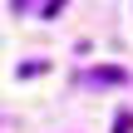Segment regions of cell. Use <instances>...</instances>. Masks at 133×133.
I'll return each mask as SVG.
<instances>
[{
  "label": "cell",
  "mask_w": 133,
  "mask_h": 133,
  "mask_svg": "<svg viewBox=\"0 0 133 133\" xmlns=\"http://www.w3.org/2000/svg\"><path fill=\"white\" fill-rule=\"evenodd\" d=\"M84 84H128V69H114V64H99V69H89L84 74Z\"/></svg>",
  "instance_id": "cell-1"
},
{
  "label": "cell",
  "mask_w": 133,
  "mask_h": 133,
  "mask_svg": "<svg viewBox=\"0 0 133 133\" xmlns=\"http://www.w3.org/2000/svg\"><path fill=\"white\" fill-rule=\"evenodd\" d=\"M64 5H69V0H44V10H39V15H44V20H54V15H59Z\"/></svg>",
  "instance_id": "cell-3"
},
{
  "label": "cell",
  "mask_w": 133,
  "mask_h": 133,
  "mask_svg": "<svg viewBox=\"0 0 133 133\" xmlns=\"http://www.w3.org/2000/svg\"><path fill=\"white\" fill-rule=\"evenodd\" d=\"M114 133H133V114H128V109L114 114Z\"/></svg>",
  "instance_id": "cell-2"
}]
</instances>
